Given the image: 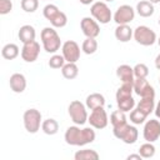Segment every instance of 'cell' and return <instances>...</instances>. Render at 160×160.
I'll return each instance as SVG.
<instances>
[{
    "mask_svg": "<svg viewBox=\"0 0 160 160\" xmlns=\"http://www.w3.org/2000/svg\"><path fill=\"white\" fill-rule=\"evenodd\" d=\"M40 38H41V42H42V48L46 52H51V54H55L61 45V40H60V36L58 34V31L55 30V28H50V26H46L41 30V34H40Z\"/></svg>",
    "mask_w": 160,
    "mask_h": 160,
    "instance_id": "1",
    "label": "cell"
},
{
    "mask_svg": "<svg viewBox=\"0 0 160 160\" xmlns=\"http://www.w3.org/2000/svg\"><path fill=\"white\" fill-rule=\"evenodd\" d=\"M112 134H114V136H115L116 139L121 140L122 142H125V144H128V145L135 144L136 140H138V138H139V131H138V129H136L134 125H129L128 122L112 128Z\"/></svg>",
    "mask_w": 160,
    "mask_h": 160,
    "instance_id": "2",
    "label": "cell"
},
{
    "mask_svg": "<svg viewBox=\"0 0 160 160\" xmlns=\"http://www.w3.org/2000/svg\"><path fill=\"white\" fill-rule=\"evenodd\" d=\"M68 112H69V116L75 125H84L88 121L89 115L86 111V105L79 100H72L69 104Z\"/></svg>",
    "mask_w": 160,
    "mask_h": 160,
    "instance_id": "3",
    "label": "cell"
},
{
    "mask_svg": "<svg viewBox=\"0 0 160 160\" xmlns=\"http://www.w3.org/2000/svg\"><path fill=\"white\" fill-rule=\"evenodd\" d=\"M22 120H24V128L30 134H35L40 130V126L42 124L41 121V112L38 109H28L25 110L24 115H22Z\"/></svg>",
    "mask_w": 160,
    "mask_h": 160,
    "instance_id": "4",
    "label": "cell"
},
{
    "mask_svg": "<svg viewBox=\"0 0 160 160\" xmlns=\"http://www.w3.org/2000/svg\"><path fill=\"white\" fill-rule=\"evenodd\" d=\"M134 39L138 44L142 45V46H151L158 41L156 38V32L150 29L149 26L145 25H139L135 30H134Z\"/></svg>",
    "mask_w": 160,
    "mask_h": 160,
    "instance_id": "5",
    "label": "cell"
},
{
    "mask_svg": "<svg viewBox=\"0 0 160 160\" xmlns=\"http://www.w3.org/2000/svg\"><path fill=\"white\" fill-rule=\"evenodd\" d=\"M90 12H91V16L100 24H108L112 19L111 10L105 1L92 2L91 8H90Z\"/></svg>",
    "mask_w": 160,
    "mask_h": 160,
    "instance_id": "6",
    "label": "cell"
},
{
    "mask_svg": "<svg viewBox=\"0 0 160 160\" xmlns=\"http://www.w3.org/2000/svg\"><path fill=\"white\" fill-rule=\"evenodd\" d=\"M134 18H135V9L126 4L120 5L116 9L115 14L112 15L114 21L118 25H128L134 20Z\"/></svg>",
    "mask_w": 160,
    "mask_h": 160,
    "instance_id": "7",
    "label": "cell"
},
{
    "mask_svg": "<svg viewBox=\"0 0 160 160\" xmlns=\"http://www.w3.org/2000/svg\"><path fill=\"white\" fill-rule=\"evenodd\" d=\"M88 121L90 124V126H92L94 129H104L108 126L109 122V118H108V112L105 111L104 106L101 108H96L94 110H91Z\"/></svg>",
    "mask_w": 160,
    "mask_h": 160,
    "instance_id": "8",
    "label": "cell"
},
{
    "mask_svg": "<svg viewBox=\"0 0 160 160\" xmlns=\"http://www.w3.org/2000/svg\"><path fill=\"white\" fill-rule=\"evenodd\" d=\"M132 88L134 92L138 94L140 98H155V90L149 84L146 78H135Z\"/></svg>",
    "mask_w": 160,
    "mask_h": 160,
    "instance_id": "9",
    "label": "cell"
},
{
    "mask_svg": "<svg viewBox=\"0 0 160 160\" xmlns=\"http://www.w3.org/2000/svg\"><path fill=\"white\" fill-rule=\"evenodd\" d=\"M61 51L66 62H76L80 59V46L74 40L65 41L61 46Z\"/></svg>",
    "mask_w": 160,
    "mask_h": 160,
    "instance_id": "10",
    "label": "cell"
},
{
    "mask_svg": "<svg viewBox=\"0 0 160 160\" xmlns=\"http://www.w3.org/2000/svg\"><path fill=\"white\" fill-rule=\"evenodd\" d=\"M142 136L145 141L154 142L160 138V121L156 119H150L145 122L144 130H142Z\"/></svg>",
    "mask_w": 160,
    "mask_h": 160,
    "instance_id": "11",
    "label": "cell"
},
{
    "mask_svg": "<svg viewBox=\"0 0 160 160\" xmlns=\"http://www.w3.org/2000/svg\"><path fill=\"white\" fill-rule=\"evenodd\" d=\"M80 28H81V31L82 34L86 36V38H98L100 35V26H99V22L92 19V18H82L81 21H80Z\"/></svg>",
    "mask_w": 160,
    "mask_h": 160,
    "instance_id": "12",
    "label": "cell"
},
{
    "mask_svg": "<svg viewBox=\"0 0 160 160\" xmlns=\"http://www.w3.org/2000/svg\"><path fill=\"white\" fill-rule=\"evenodd\" d=\"M21 58L24 61L26 62H34L38 58H39V54H40V44L34 40V41H30V42H25L22 45V49H21Z\"/></svg>",
    "mask_w": 160,
    "mask_h": 160,
    "instance_id": "13",
    "label": "cell"
},
{
    "mask_svg": "<svg viewBox=\"0 0 160 160\" xmlns=\"http://www.w3.org/2000/svg\"><path fill=\"white\" fill-rule=\"evenodd\" d=\"M9 85H10V89L14 92L21 94L26 89V78L20 72H15V74H12L10 76Z\"/></svg>",
    "mask_w": 160,
    "mask_h": 160,
    "instance_id": "14",
    "label": "cell"
},
{
    "mask_svg": "<svg viewBox=\"0 0 160 160\" xmlns=\"http://www.w3.org/2000/svg\"><path fill=\"white\" fill-rule=\"evenodd\" d=\"M80 131L81 129L78 125L69 126L64 134L65 142L71 146H80Z\"/></svg>",
    "mask_w": 160,
    "mask_h": 160,
    "instance_id": "15",
    "label": "cell"
},
{
    "mask_svg": "<svg viewBox=\"0 0 160 160\" xmlns=\"http://www.w3.org/2000/svg\"><path fill=\"white\" fill-rule=\"evenodd\" d=\"M116 76L121 80V82L132 84L134 80H135L134 69L130 65H128V64H122V65H119L116 68Z\"/></svg>",
    "mask_w": 160,
    "mask_h": 160,
    "instance_id": "16",
    "label": "cell"
},
{
    "mask_svg": "<svg viewBox=\"0 0 160 160\" xmlns=\"http://www.w3.org/2000/svg\"><path fill=\"white\" fill-rule=\"evenodd\" d=\"M18 36H19V40H20L22 44L34 41V40H35V36H36L35 28L31 26V25H22V26L19 29Z\"/></svg>",
    "mask_w": 160,
    "mask_h": 160,
    "instance_id": "17",
    "label": "cell"
},
{
    "mask_svg": "<svg viewBox=\"0 0 160 160\" xmlns=\"http://www.w3.org/2000/svg\"><path fill=\"white\" fill-rule=\"evenodd\" d=\"M115 38L120 42H128L134 35V30L129 25H118L115 29Z\"/></svg>",
    "mask_w": 160,
    "mask_h": 160,
    "instance_id": "18",
    "label": "cell"
},
{
    "mask_svg": "<svg viewBox=\"0 0 160 160\" xmlns=\"http://www.w3.org/2000/svg\"><path fill=\"white\" fill-rule=\"evenodd\" d=\"M85 105L90 110H94L96 108H101V106L105 105V98L100 92H92V94H90V95L86 96Z\"/></svg>",
    "mask_w": 160,
    "mask_h": 160,
    "instance_id": "19",
    "label": "cell"
},
{
    "mask_svg": "<svg viewBox=\"0 0 160 160\" xmlns=\"http://www.w3.org/2000/svg\"><path fill=\"white\" fill-rule=\"evenodd\" d=\"M135 11L138 12V15H140L141 18H150L155 9H154V4L149 0H141L136 4V9Z\"/></svg>",
    "mask_w": 160,
    "mask_h": 160,
    "instance_id": "20",
    "label": "cell"
},
{
    "mask_svg": "<svg viewBox=\"0 0 160 160\" xmlns=\"http://www.w3.org/2000/svg\"><path fill=\"white\" fill-rule=\"evenodd\" d=\"M155 98H141V100L138 102L136 109H139L144 115L149 116L155 110Z\"/></svg>",
    "mask_w": 160,
    "mask_h": 160,
    "instance_id": "21",
    "label": "cell"
},
{
    "mask_svg": "<svg viewBox=\"0 0 160 160\" xmlns=\"http://www.w3.org/2000/svg\"><path fill=\"white\" fill-rule=\"evenodd\" d=\"M19 54H20L19 46L16 44H12V42H9V44L4 45L2 49H1V55L6 60H14L19 56Z\"/></svg>",
    "mask_w": 160,
    "mask_h": 160,
    "instance_id": "22",
    "label": "cell"
},
{
    "mask_svg": "<svg viewBox=\"0 0 160 160\" xmlns=\"http://www.w3.org/2000/svg\"><path fill=\"white\" fill-rule=\"evenodd\" d=\"M61 74L65 79L68 80H72L78 76L79 74V68L76 65V62H66L62 68H61Z\"/></svg>",
    "mask_w": 160,
    "mask_h": 160,
    "instance_id": "23",
    "label": "cell"
},
{
    "mask_svg": "<svg viewBox=\"0 0 160 160\" xmlns=\"http://www.w3.org/2000/svg\"><path fill=\"white\" fill-rule=\"evenodd\" d=\"M41 130L46 135H55L59 131V122L52 118L45 119L41 124Z\"/></svg>",
    "mask_w": 160,
    "mask_h": 160,
    "instance_id": "24",
    "label": "cell"
},
{
    "mask_svg": "<svg viewBox=\"0 0 160 160\" xmlns=\"http://www.w3.org/2000/svg\"><path fill=\"white\" fill-rule=\"evenodd\" d=\"M96 138L95 130L91 128H84L80 131V146H84L86 144H91Z\"/></svg>",
    "mask_w": 160,
    "mask_h": 160,
    "instance_id": "25",
    "label": "cell"
},
{
    "mask_svg": "<svg viewBox=\"0 0 160 160\" xmlns=\"http://www.w3.org/2000/svg\"><path fill=\"white\" fill-rule=\"evenodd\" d=\"M100 156L99 154L92 150V149H84V150H78L74 155L75 160H98Z\"/></svg>",
    "mask_w": 160,
    "mask_h": 160,
    "instance_id": "26",
    "label": "cell"
},
{
    "mask_svg": "<svg viewBox=\"0 0 160 160\" xmlns=\"http://www.w3.org/2000/svg\"><path fill=\"white\" fill-rule=\"evenodd\" d=\"M81 50L86 54V55H92L96 52L98 50V41L95 38H86L84 41H82V45H81Z\"/></svg>",
    "mask_w": 160,
    "mask_h": 160,
    "instance_id": "27",
    "label": "cell"
},
{
    "mask_svg": "<svg viewBox=\"0 0 160 160\" xmlns=\"http://www.w3.org/2000/svg\"><path fill=\"white\" fill-rule=\"evenodd\" d=\"M110 122H111L112 128L119 126V125H122V124H126L128 122V119H126L125 111H121L120 109L112 111L111 115H110Z\"/></svg>",
    "mask_w": 160,
    "mask_h": 160,
    "instance_id": "28",
    "label": "cell"
},
{
    "mask_svg": "<svg viewBox=\"0 0 160 160\" xmlns=\"http://www.w3.org/2000/svg\"><path fill=\"white\" fill-rule=\"evenodd\" d=\"M116 104H118V109H120L121 111H125V112H128L135 108V100H134L132 95L116 100Z\"/></svg>",
    "mask_w": 160,
    "mask_h": 160,
    "instance_id": "29",
    "label": "cell"
},
{
    "mask_svg": "<svg viewBox=\"0 0 160 160\" xmlns=\"http://www.w3.org/2000/svg\"><path fill=\"white\" fill-rule=\"evenodd\" d=\"M155 151H156V149H155L154 144L152 142H149V141H146L145 144H142L139 148V154L142 156V159H150V158H152L155 155Z\"/></svg>",
    "mask_w": 160,
    "mask_h": 160,
    "instance_id": "30",
    "label": "cell"
},
{
    "mask_svg": "<svg viewBox=\"0 0 160 160\" xmlns=\"http://www.w3.org/2000/svg\"><path fill=\"white\" fill-rule=\"evenodd\" d=\"M132 91H134L132 84L122 82V85L116 90L115 98H116V100H119V99H122V98H126V96H131L132 95Z\"/></svg>",
    "mask_w": 160,
    "mask_h": 160,
    "instance_id": "31",
    "label": "cell"
},
{
    "mask_svg": "<svg viewBox=\"0 0 160 160\" xmlns=\"http://www.w3.org/2000/svg\"><path fill=\"white\" fill-rule=\"evenodd\" d=\"M50 24L52 25V28H64L68 24V16H66V14L62 12V11H59L50 20Z\"/></svg>",
    "mask_w": 160,
    "mask_h": 160,
    "instance_id": "32",
    "label": "cell"
},
{
    "mask_svg": "<svg viewBox=\"0 0 160 160\" xmlns=\"http://www.w3.org/2000/svg\"><path fill=\"white\" fill-rule=\"evenodd\" d=\"M146 115H144L139 109H132L131 111H130V121L134 124V125H141V124H144L145 122V120H146Z\"/></svg>",
    "mask_w": 160,
    "mask_h": 160,
    "instance_id": "33",
    "label": "cell"
},
{
    "mask_svg": "<svg viewBox=\"0 0 160 160\" xmlns=\"http://www.w3.org/2000/svg\"><path fill=\"white\" fill-rule=\"evenodd\" d=\"M65 58L62 56V54L61 55H59V54H54L51 58H50V60H49V66L51 68V69H61L64 65H65Z\"/></svg>",
    "mask_w": 160,
    "mask_h": 160,
    "instance_id": "34",
    "label": "cell"
},
{
    "mask_svg": "<svg viewBox=\"0 0 160 160\" xmlns=\"http://www.w3.org/2000/svg\"><path fill=\"white\" fill-rule=\"evenodd\" d=\"M20 5L25 12H35L39 8V0H21Z\"/></svg>",
    "mask_w": 160,
    "mask_h": 160,
    "instance_id": "35",
    "label": "cell"
},
{
    "mask_svg": "<svg viewBox=\"0 0 160 160\" xmlns=\"http://www.w3.org/2000/svg\"><path fill=\"white\" fill-rule=\"evenodd\" d=\"M59 11H60V10H59V8H58L56 5H54V4H48V5H45L44 9H42V15H44V18H45L46 20L50 21Z\"/></svg>",
    "mask_w": 160,
    "mask_h": 160,
    "instance_id": "36",
    "label": "cell"
},
{
    "mask_svg": "<svg viewBox=\"0 0 160 160\" xmlns=\"http://www.w3.org/2000/svg\"><path fill=\"white\" fill-rule=\"evenodd\" d=\"M132 69H134V75H135V78H146V76L149 75V68H148L145 64H142V62L136 64Z\"/></svg>",
    "mask_w": 160,
    "mask_h": 160,
    "instance_id": "37",
    "label": "cell"
},
{
    "mask_svg": "<svg viewBox=\"0 0 160 160\" xmlns=\"http://www.w3.org/2000/svg\"><path fill=\"white\" fill-rule=\"evenodd\" d=\"M12 10V2L11 0H0V14L6 15Z\"/></svg>",
    "mask_w": 160,
    "mask_h": 160,
    "instance_id": "38",
    "label": "cell"
},
{
    "mask_svg": "<svg viewBox=\"0 0 160 160\" xmlns=\"http://www.w3.org/2000/svg\"><path fill=\"white\" fill-rule=\"evenodd\" d=\"M126 159H128V160H141L142 156H141L140 154H130V155L126 156Z\"/></svg>",
    "mask_w": 160,
    "mask_h": 160,
    "instance_id": "39",
    "label": "cell"
},
{
    "mask_svg": "<svg viewBox=\"0 0 160 160\" xmlns=\"http://www.w3.org/2000/svg\"><path fill=\"white\" fill-rule=\"evenodd\" d=\"M154 112H155L156 118H158V119H160V100H159V101H158V104L155 105V110H154Z\"/></svg>",
    "mask_w": 160,
    "mask_h": 160,
    "instance_id": "40",
    "label": "cell"
},
{
    "mask_svg": "<svg viewBox=\"0 0 160 160\" xmlns=\"http://www.w3.org/2000/svg\"><path fill=\"white\" fill-rule=\"evenodd\" d=\"M155 68L160 70V54H158V56L155 58Z\"/></svg>",
    "mask_w": 160,
    "mask_h": 160,
    "instance_id": "41",
    "label": "cell"
},
{
    "mask_svg": "<svg viewBox=\"0 0 160 160\" xmlns=\"http://www.w3.org/2000/svg\"><path fill=\"white\" fill-rule=\"evenodd\" d=\"M82 5H90V4H92L94 2V0H79Z\"/></svg>",
    "mask_w": 160,
    "mask_h": 160,
    "instance_id": "42",
    "label": "cell"
},
{
    "mask_svg": "<svg viewBox=\"0 0 160 160\" xmlns=\"http://www.w3.org/2000/svg\"><path fill=\"white\" fill-rule=\"evenodd\" d=\"M149 1H151L152 4H158V2H160V0H149Z\"/></svg>",
    "mask_w": 160,
    "mask_h": 160,
    "instance_id": "43",
    "label": "cell"
},
{
    "mask_svg": "<svg viewBox=\"0 0 160 160\" xmlns=\"http://www.w3.org/2000/svg\"><path fill=\"white\" fill-rule=\"evenodd\" d=\"M105 2H111V1H114V0H104Z\"/></svg>",
    "mask_w": 160,
    "mask_h": 160,
    "instance_id": "44",
    "label": "cell"
},
{
    "mask_svg": "<svg viewBox=\"0 0 160 160\" xmlns=\"http://www.w3.org/2000/svg\"><path fill=\"white\" fill-rule=\"evenodd\" d=\"M158 44H159V46H160V38L158 39Z\"/></svg>",
    "mask_w": 160,
    "mask_h": 160,
    "instance_id": "45",
    "label": "cell"
},
{
    "mask_svg": "<svg viewBox=\"0 0 160 160\" xmlns=\"http://www.w3.org/2000/svg\"><path fill=\"white\" fill-rule=\"evenodd\" d=\"M159 25H160V19H159Z\"/></svg>",
    "mask_w": 160,
    "mask_h": 160,
    "instance_id": "46",
    "label": "cell"
},
{
    "mask_svg": "<svg viewBox=\"0 0 160 160\" xmlns=\"http://www.w3.org/2000/svg\"><path fill=\"white\" fill-rule=\"evenodd\" d=\"M159 84H160V78H159Z\"/></svg>",
    "mask_w": 160,
    "mask_h": 160,
    "instance_id": "47",
    "label": "cell"
}]
</instances>
